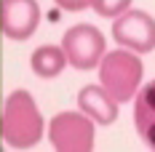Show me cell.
Instances as JSON below:
<instances>
[{
  "label": "cell",
  "mask_w": 155,
  "mask_h": 152,
  "mask_svg": "<svg viewBox=\"0 0 155 152\" xmlns=\"http://www.w3.org/2000/svg\"><path fill=\"white\" fill-rule=\"evenodd\" d=\"M51 144L62 152H86L94 147V123L78 112H62L48 123Z\"/></svg>",
  "instance_id": "cell-3"
},
{
  "label": "cell",
  "mask_w": 155,
  "mask_h": 152,
  "mask_svg": "<svg viewBox=\"0 0 155 152\" xmlns=\"http://www.w3.org/2000/svg\"><path fill=\"white\" fill-rule=\"evenodd\" d=\"M40 136L43 118L35 107V99L27 91H14L3 104V139L16 150H24L38 144Z\"/></svg>",
  "instance_id": "cell-1"
},
{
  "label": "cell",
  "mask_w": 155,
  "mask_h": 152,
  "mask_svg": "<svg viewBox=\"0 0 155 152\" xmlns=\"http://www.w3.org/2000/svg\"><path fill=\"white\" fill-rule=\"evenodd\" d=\"M38 21H40V8L35 0H3L0 27L5 37L27 40L38 30Z\"/></svg>",
  "instance_id": "cell-6"
},
{
  "label": "cell",
  "mask_w": 155,
  "mask_h": 152,
  "mask_svg": "<svg viewBox=\"0 0 155 152\" xmlns=\"http://www.w3.org/2000/svg\"><path fill=\"white\" fill-rule=\"evenodd\" d=\"M134 125L139 136L155 150V80L147 83L134 102Z\"/></svg>",
  "instance_id": "cell-8"
},
{
  "label": "cell",
  "mask_w": 155,
  "mask_h": 152,
  "mask_svg": "<svg viewBox=\"0 0 155 152\" xmlns=\"http://www.w3.org/2000/svg\"><path fill=\"white\" fill-rule=\"evenodd\" d=\"M62 48L67 53V61L78 70H91L99 64L104 53V37L102 32L91 24H78L72 30H67L62 40Z\"/></svg>",
  "instance_id": "cell-4"
},
{
  "label": "cell",
  "mask_w": 155,
  "mask_h": 152,
  "mask_svg": "<svg viewBox=\"0 0 155 152\" xmlns=\"http://www.w3.org/2000/svg\"><path fill=\"white\" fill-rule=\"evenodd\" d=\"M56 5L64 8V11H83L91 5V0H56Z\"/></svg>",
  "instance_id": "cell-11"
},
{
  "label": "cell",
  "mask_w": 155,
  "mask_h": 152,
  "mask_svg": "<svg viewBox=\"0 0 155 152\" xmlns=\"http://www.w3.org/2000/svg\"><path fill=\"white\" fill-rule=\"evenodd\" d=\"M115 43L134 48L137 53H147L155 48V19L144 11H126L112 24Z\"/></svg>",
  "instance_id": "cell-5"
},
{
  "label": "cell",
  "mask_w": 155,
  "mask_h": 152,
  "mask_svg": "<svg viewBox=\"0 0 155 152\" xmlns=\"http://www.w3.org/2000/svg\"><path fill=\"white\" fill-rule=\"evenodd\" d=\"M99 80L115 102H128L142 80V61L128 51H112L102 59Z\"/></svg>",
  "instance_id": "cell-2"
},
{
  "label": "cell",
  "mask_w": 155,
  "mask_h": 152,
  "mask_svg": "<svg viewBox=\"0 0 155 152\" xmlns=\"http://www.w3.org/2000/svg\"><path fill=\"white\" fill-rule=\"evenodd\" d=\"M78 107H80L91 120L102 123V125H110V123L118 118L115 99H112L104 88H99V86H86V88H80V93H78Z\"/></svg>",
  "instance_id": "cell-7"
},
{
  "label": "cell",
  "mask_w": 155,
  "mask_h": 152,
  "mask_svg": "<svg viewBox=\"0 0 155 152\" xmlns=\"http://www.w3.org/2000/svg\"><path fill=\"white\" fill-rule=\"evenodd\" d=\"M128 5H131V0H91V8L99 16H107V19L126 14Z\"/></svg>",
  "instance_id": "cell-10"
},
{
  "label": "cell",
  "mask_w": 155,
  "mask_h": 152,
  "mask_svg": "<svg viewBox=\"0 0 155 152\" xmlns=\"http://www.w3.org/2000/svg\"><path fill=\"white\" fill-rule=\"evenodd\" d=\"M64 67H67V53H64V48L40 46L32 53V70H35V75H40V77H56Z\"/></svg>",
  "instance_id": "cell-9"
}]
</instances>
